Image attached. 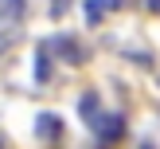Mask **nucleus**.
<instances>
[{
  "mask_svg": "<svg viewBox=\"0 0 160 149\" xmlns=\"http://www.w3.org/2000/svg\"><path fill=\"white\" fill-rule=\"evenodd\" d=\"M39 43L51 51V59H62V63H70V67H82L90 55H86V47H82V39H74L70 31H59V35H47V39H39Z\"/></svg>",
  "mask_w": 160,
  "mask_h": 149,
  "instance_id": "obj_1",
  "label": "nucleus"
},
{
  "mask_svg": "<svg viewBox=\"0 0 160 149\" xmlns=\"http://www.w3.org/2000/svg\"><path fill=\"white\" fill-rule=\"evenodd\" d=\"M23 20H28V0H0V51L8 47V39L16 43Z\"/></svg>",
  "mask_w": 160,
  "mask_h": 149,
  "instance_id": "obj_2",
  "label": "nucleus"
},
{
  "mask_svg": "<svg viewBox=\"0 0 160 149\" xmlns=\"http://www.w3.org/2000/svg\"><path fill=\"white\" fill-rule=\"evenodd\" d=\"M90 125L98 130L102 145H113V141H121V133H125V118H121V114H106V110H102Z\"/></svg>",
  "mask_w": 160,
  "mask_h": 149,
  "instance_id": "obj_3",
  "label": "nucleus"
},
{
  "mask_svg": "<svg viewBox=\"0 0 160 149\" xmlns=\"http://www.w3.org/2000/svg\"><path fill=\"white\" fill-rule=\"evenodd\" d=\"M35 137L39 141H62V118L55 114V110H43V114L35 118Z\"/></svg>",
  "mask_w": 160,
  "mask_h": 149,
  "instance_id": "obj_4",
  "label": "nucleus"
},
{
  "mask_svg": "<svg viewBox=\"0 0 160 149\" xmlns=\"http://www.w3.org/2000/svg\"><path fill=\"white\" fill-rule=\"evenodd\" d=\"M98 114H102V94H98V90H86L82 98H78V118H82V122L90 125Z\"/></svg>",
  "mask_w": 160,
  "mask_h": 149,
  "instance_id": "obj_5",
  "label": "nucleus"
},
{
  "mask_svg": "<svg viewBox=\"0 0 160 149\" xmlns=\"http://www.w3.org/2000/svg\"><path fill=\"white\" fill-rule=\"evenodd\" d=\"M47 78H51V51L39 43L35 47V82H47Z\"/></svg>",
  "mask_w": 160,
  "mask_h": 149,
  "instance_id": "obj_6",
  "label": "nucleus"
},
{
  "mask_svg": "<svg viewBox=\"0 0 160 149\" xmlns=\"http://www.w3.org/2000/svg\"><path fill=\"white\" fill-rule=\"evenodd\" d=\"M86 24H94V28L102 24V8L94 4V0H86Z\"/></svg>",
  "mask_w": 160,
  "mask_h": 149,
  "instance_id": "obj_7",
  "label": "nucleus"
},
{
  "mask_svg": "<svg viewBox=\"0 0 160 149\" xmlns=\"http://www.w3.org/2000/svg\"><path fill=\"white\" fill-rule=\"evenodd\" d=\"M70 4H74V0H51V20H62Z\"/></svg>",
  "mask_w": 160,
  "mask_h": 149,
  "instance_id": "obj_8",
  "label": "nucleus"
},
{
  "mask_svg": "<svg viewBox=\"0 0 160 149\" xmlns=\"http://www.w3.org/2000/svg\"><path fill=\"white\" fill-rule=\"evenodd\" d=\"M125 59H129V63H141V67H152V55H148V51H125Z\"/></svg>",
  "mask_w": 160,
  "mask_h": 149,
  "instance_id": "obj_9",
  "label": "nucleus"
},
{
  "mask_svg": "<svg viewBox=\"0 0 160 149\" xmlns=\"http://www.w3.org/2000/svg\"><path fill=\"white\" fill-rule=\"evenodd\" d=\"M94 4H98L102 12H117V8H121V0H94Z\"/></svg>",
  "mask_w": 160,
  "mask_h": 149,
  "instance_id": "obj_10",
  "label": "nucleus"
},
{
  "mask_svg": "<svg viewBox=\"0 0 160 149\" xmlns=\"http://www.w3.org/2000/svg\"><path fill=\"white\" fill-rule=\"evenodd\" d=\"M148 12H156V16H160V0H148Z\"/></svg>",
  "mask_w": 160,
  "mask_h": 149,
  "instance_id": "obj_11",
  "label": "nucleus"
},
{
  "mask_svg": "<svg viewBox=\"0 0 160 149\" xmlns=\"http://www.w3.org/2000/svg\"><path fill=\"white\" fill-rule=\"evenodd\" d=\"M141 149H152V141H141Z\"/></svg>",
  "mask_w": 160,
  "mask_h": 149,
  "instance_id": "obj_12",
  "label": "nucleus"
},
{
  "mask_svg": "<svg viewBox=\"0 0 160 149\" xmlns=\"http://www.w3.org/2000/svg\"><path fill=\"white\" fill-rule=\"evenodd\" d=\"M0 149H4V137H0Z\"/></svg>",
  "mask_w": 160,
  "mask_h": 149,
  "instance_id": "obj_13",
  "label": "nucleus"
}]
</instances>
